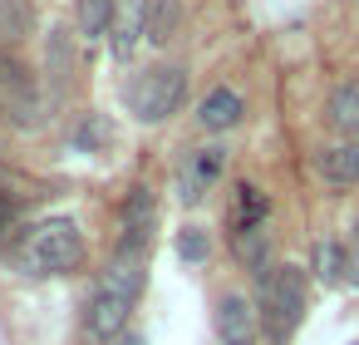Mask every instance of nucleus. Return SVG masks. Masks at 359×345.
I'll return each instance as SVG.
<instances>
[{
	"mask_svg": "<svg viewBox=\"0 0 359 345\" xmlns=\"http://www.w3.org/2000/svg\"><path fill=\"white\" fill-rule=\"evenodd\" d=\"M84 256H89V247H84V232L74 217H40L15 242V266L25 276H69L84 266Z\"/></svg>",
	"mask_w": 359,
	"mask_h": 345,
	"instance_id": "1",
	"label": "nucleus"
},
{
	"mask_svg": "<svg viewBox=\"0 0 359 345\" xmlns=\"http://www.w3.org/2000/svg\"><path fill=\"white\" fill-rule=\"evenodd\" d=\"M138 291H143V256H118L104 276H99V286H94V296H89V335H99V340H114L123 325H128V311H133V301H138Z\"/></svg>",
	"mask_w": 359,
	"mask_h": 345,
	"instance_id": "2",
	"label": "nucleus"
},
{
	"mask_svg": "<svg viewBox=\"0 0 359 345\" xmlns=\"http://www.w3.org/2000/svg\"><path fill=\"white\" fill-rule=\"evenodd\" d=\"M261 291H256V320L266 330L271 345H285L305 315V271L300 266H266L261 276Z\"/></svg>",
	"mask_w": 359,
	"mask_h": 345,
	"instance_id": "3",
	"label": "nucleus"
},
{
	"mask_svg": "<svg viewBox=\"0 0 359 345\" xmlns=\"http://www.w3.org/2000/svg\"><path fill=\"white\" fill-rule=\"evenodd\" d=\"M182 99H187V70H177V65H148L123 84V104L138 124L172 119L182 109Z\"/></svg>",
	"mask_w": 359,
	"mask_h": 345,
	"instance_id": "4",
	"label": "nucleus"
},
{
	"mask_svg": "<svg viewBox=\"0 0 359 345\" xmlns=\"http://www.w3.org/2000/svg\"><path fill=\"white\" fill-rule=\"evenodd\" d=\"M0 124L6 129H35L40 124V79L11 50H0Z\"/></svg>",
	"mask_w": 359,
	"mask_h": 345,
	"instance_id": "5",
	"label": "nucleus"
},
{
	"mask_svg": "<svg viewBox=\"0 0 359 345\" xmlns=\"http://www.w3.org/2000/svg\"><path fill=\"white\" fill-rule=\"evenodd\" d=\"M153 222H158V197H153V188H133L128 202H123L118 256H148V247H153Z\"/></svg>",
	"mask_w": 359,
	"mask_h": 345,
	"instance_id": "6",
	"label": "nucleus"
},
{
	"mask_svg": "<svg viewBox=\"0 0 359 345\" xmlns=\"http://www.w3.org/2000/svg\"><path fill=\"white\" fill-rule=\"evenodd\" d=\"M217 335L222 345H256V306L246 296H222L217 301Z\"/></svg>",
	"mask_w": 359,
	"mask_h": 345,
	"instance_id": "7",
	"label": "nucleus"
},
{
	"mask_svg": "<svg viewBox=\"0 0 359 345\" xmlns=\"http://www.w3.org/2000/svg\"><path fill=\"white\" fill-rule=\"evenodd\" d=\"M241 114H246L241 94L222 84V89H212V94L202 99V109H197V124H202L207 134H226V129H236V124H241Z\"/></svg>",
	"mask_w": 359,
	"mask_h": 345,
	"instance_id": "8",
	"label": "nucleus"
},
{
	"mask_svg": "<svg viewBox=\"0 0 359 345\" xmlns=\"http://www.w3.org/2000/svg\"><path fill=\"white\" fill-rule=\"evenodd\" d=\"M222 163H226V153H222V148H197V153L187 158V168H182V202H197V197L217 183Z\"/></svg>",
	"mask_w": 359,
	"mask_h": 345,
	"instance_id": "9",
	"label": "nucleus"
},
{
	"mask_svg": "<svg viewBox=\"0 0 359 345\" xmlns=\"http://www.w3.org/2000/svg\"><path fill=\"white\" fill-rule=\"evenodd\" d=\"M315 168H320V178H325V183H334V188H349V183H359V143L325 148V153L315 158Z\"/></svg>",
	"mask_w": 359,
	"mask_h": 345,
	"instance_id": "10",
	"label": "nucleus"
},
{
	"mask_svg": "<svg viewBox=\"0 0 359 345\" xmlns=\"http://www.w3.org/2000/svg\"><path fill=\"white\" fill-rule=\"evenodd\" d=\"M325 114H330V124H334L339 134L359 138V84H354V79H349V84H339V89L330 94Z\"/></svg>",
	"mask_w": 359,
	"mask_h": 345,
	"instance_id": "11",
	"label": "nucleus"
},
{
	"mask_svg": "<svg viewBox=\"0 0 359 345\" xmlns=\"http://www.w3.org/2000/svg\"><path fill=\"white\" fill-rule=\"evenodd\" d=\"M177 25H182V6H177V0H148L143 35H148L153 45H168V40L177 35Z\"/></svg>",
	"mask_w": 359,
	"mask_h": 345,
	"instance_id": "12",
	"label": "nucleus"
},
{
	"mask_svg": "<svg viewBox=\"0 0 359 345\" xmlns=\"http://www.w3.org/2000/svg\"><path fill=\"white\" fill-rule=\"evenodd\" d=\"M30 25H35V6H30V0H0V45L25 40Z\"/></svg>",
	"mask_w": 359,
	"mask_h": 345,
	"instance_id": "13",
	"label": "nucleus"
},
{
	"mask_svg": "<svg viewBox=\"0 0 359 345\" xmlns=\"http://www.w3.org/2000/svg\"><path fill=\"white\" fill-rule=\"evenodd\" d=\"M114 11H118V0H79V35L104 40L109 25H114Z\"/></svg>",
	"mask_w": 359,
	"mask_h": 345,
	"instance_id": "14",
	"label": "nucleus"
},
{
	"mask_svg": "<svg viewBox=\"0 0 359 345\" xmlns=\"http://www.w3.org/2000/svg\"><path fill=\"white\" fill-rule=\"evenodd\" d=\"M118 40H114V50L118 55H128L133 50V40L143 35V15H148V0H118Z\"/></svg>",
	"mask_w": 359,
	"mask_h": 345,
	"instance_id": "15",
	"label": "nucleus"
},
{
	"mask_svg": "<svg viewBox=\"0 0 359 345\" xmlns=\"http://www.w3.org/2000/svg\"><path fill=\"white\" fill-rule=\"evenodd\" d=\"M266 222V197L256 193V188H236V232H256Z\"/></svg>",
	"mask_w": 359,
	"mask_h": 345,
	"instance_id": "16",
	"label": "nucleus"
},
{
	"mask_svg": "<svg viewBox=\"0 0 359 345\" xmlns=\"http://www.w3.org/2000/svg\"><path fill=\"white\" fill-rule=\"evenodd\" d=\"M315 271H320V281H344L349 276V256H344V247H334V242H320L315 247Z\"/></svg>",
	"mask_w": 359,
	"mask_h": 345,
	"instance_id": "17",
	"label": "nucleus"
},
{
	"mask_svg": "<svg viewBox=\"0 0 359 345\" xmlns=\"http://www.w3.org/2000/svg\"><path fill=\"white\" fill-rule=\"evenodd\" d=\"M177 252H182L187 261H207L212 242H207V232H202V227H182V237H177Z\"/></svg>",
	"mask_w": 359,
	"mask_h": 345,
	"instance_id": "18",
	"label": "nucleus"
},
{
	"mask_svg": "<svg viewBox=\"0 0 359 345\" xmlns=\"http://www.w3.org/2000/svg\"><path fill=\"white\" fill-rule=\"evenodd\" d=\"M11 222H15V193L0 188V232H11Z\"/></svg>",
	"mask_w": 359,
	"mask_h": 345,
	"instance_id": "19",
	"label": "nucleus"
},
{
	"mask_svg": "<svg viewBox=\"0 0 359 345\" xmlns=\"http://www.w3.org/2000/svg\"><path fill=\"white\" fill-rule=\"evenodd\" d=\"M344 256H349V276L359 281V222H354V237H349V252Z\"/></svg>",
	"mask_w": 359,
	"mask_h": 345,
	"instance_id": "20",
	"label": "nucleus"
},
{
	"mask_svg": "<svg viewBox=\"0 0 359 345\" xmlns=\"http://www.w3.org/2000/svg\"><path fill=\"white\" fill-rule=\"evenodd\" d=\"M118 345H148V340H143V335H123Z\"/></svg>",
	"mask_w": 359,
	"mask_h": 345,
	"instance_id": "21",
	"label": "nucleus"
}]
</instances>
